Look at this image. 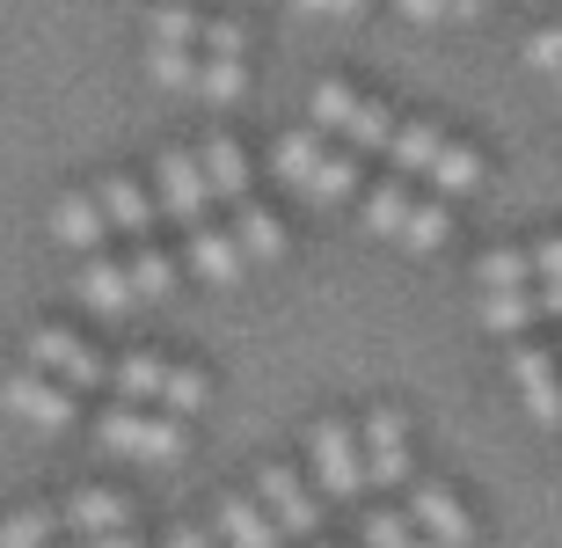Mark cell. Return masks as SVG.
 I'll return each instance as SVG.
<instances>
[{
    "instance_id": "1",
    "label": "cell",
    "mask_w": 562,
    "mask_h": 548,
    "mask_svg": "<svg viewBox=\"0 0 562 548\" xmlns=\"http://www.w3.org/2000/svg\"><path fill=\"white\" fill-rule=\"evenodd\" d=\"M271 176L314 212H336L358 198V154L344 139H329L322 125H300V132H278L271 139Z\"/></svg>"
},
{
    "instance_id": "2",
    "label": "cell",
    "mask_w": 562,
    "mask_h": 548,
    "mask_svg": "<svg viewBox=\"0 0 562 548\" xmlns=\"http://www.w3.org/2000/svg\"><path fill=\"white\" fill-rule=\"evenodd\" d=\"M307 110H314V125L329 132V139H344L351 154H387L395 147V125H402L380 96H358L351 81H314Z\"/></svg>"
},
{
    "instance_id": "3",
    "label": "cell",
    "mask_w": 562,
    "mask_h": 548,
    "mask_svg": "<svg viewBox=\"0 0 562 548\" xmlns=\"http://www.w3.org/2000/svg\"><path fill=\"white\" fill-rule=\"evenodd\" d=\"M95 439H103L117 461H139V468L183 461V417H168V410H139V402L103 410V417H95Z\"/></svg>"
},
{
    "instance_id": "4",
    "label": "cell",
    "mask_w": 562,
    "mask_h": 548,
    "mask_svg": "<svg viewBox=\"0 0 562 548\" xmlns=\"http://www.w3.org/2000/svg\"><path fill=\"white\" fill-rule=\"evenodd\" d=\"M307 468H314V490L329 497V505H358L366 497V439H358L344 417H322L307 432Z\"/></svg>"
},
{
    "instance_id": "5",
    "label": "cell",
    "mask_w": 562,
    "mask_h": 548,
    "mask_svg": "<svg viewBox=\"0 0 562 548\" xmlns=\"http://www.w3.org/2000/svg\"><path fill=\"white\" fill-rule=\"evenodd\" d=\"M154 198H161V220H176V227H205L212 220V183H205V169H198V154L190 147H168V154H154Z\"/></svg>"
},
{
    "instance_id": "6",
    "label": "cell",
    "mask_w": 562,
    "mask_h": 548,
    "mask_svg": "<svg viewBox=\"0 0 562 548\" xmlns=\"http://www.w3.org/2000/svg\"><path fill=\"white\" fill-rule=\"evenodd\" d=\"M30 366L52 373V380H66L74 395H81V388H110V359L88 337L59 329V322H37V329H30Z\"/></svg>"
},
{
    "instance_id": "7",
    "label": "cell",
    "mask_w": 562,
    "mask_h": 548,
    "mask_svg": "<svg viewBox=\"0 0 562 548\" xmlns=\"http://www.w3.org/2000/svg\"><path fill=\"white\" fill-rule=\"evenodd\" d=\"M358 439H366V483L373 490H409L417 483V454H409V417L402 410H366L358 424Z\"/></svg>"
},
{
    "instance_id": "8",
    "label": "cell",
    "mask_w": 562,
    "mask_h": 548,
    "mask_svg": "<svg viewBox=\"0 0 562 548\" xmlns=\"http://www.w3.org/2000/svg\"><path fill=\"white\" fill-rule=\"evenodd\" d=\"M0 410L22 417V424H37V432H74V388L37 373V366H22V373L0 380Z\"/></svg>"
},
{
    "instance_id": "9",
    "label": "cell",
    "mask_w": 562,
    "mask_h": 548,
    "mask_svg": "<svg viewBox=\"0 0 562 548\" xmlns=\"http://www.w3.org/2000/svg\"><path fill=\"white\" fill-rule=\"evenodd\" d=\"M409 519H417V534L431 548H475V512H468V497H460L453 483H409Z\"/></svg>"
},
{
    "instance_id": "10",
    "label": "cell",
    "mask_w": 562,
    "mask_h": 548,
    "mask_svg": "<svg viewBox=\"0 0 562 548\" xmlns=\"http://www.w3.org/2000/svg\"><path fill=\"white\" fill-rule=\"evenodd\" d=\"M256 497H263V512L285 527V541H314V534H322V505H314V490L300 483L292 468L263 461V476H256Z\"/></svg>"
},
{
    "instance_id": "11",
    "label": "cell",
    "mask_w": 562,
    "mask_h": 548,
    "mask_svg": "<svg viewBox=\"0 0 562 548\" xmlns=\"http://www.w3.org/2000/svg\"><path fill=\"white\" fill-rule=\"evenodd\" d=\"M74 300H81L88 315H103V322H132L139 286H132L125 264H110V256L95 249V256H81V271H74Z\"/></svg>"
},
{
    "instance_id": "12",
    "label": "cell",
    "mask_w": 562,
    "mask_h": 548,
    "mask_svg": "<svg viewBox=\"0 0 562 548\" xmlns=\"http://www.w3.org/2000/svg\"><path fill=\"white\" fill-rule=\"evenodd\" d=\"M512 380H519L526 417L533 424H562V351L519 344V351H512Z\"/></svg>"
},
{
    "instance_id": "13",
    "label": "cell",
    "mask_w": 562,
    "mask_h": 548,
    "mask_svg": "<svg viewBox=\"0 0 562 548\" xmlns=\"http://www.w3.org/2000/svg\"><path fill=\"white\" fill-rule=\"evenodd\" d=\"M110 212H103V198H95V190H66L59 205H52V242H59V249H74V256H95L110 242Z\"/></svg>"
},
{
    "instance_id": "14",
    "label": "cell",
    "mask_w": 562,
    "mask_h": 548,
    "mask_svg": "<svg viewBox=\"0 0 562 548\" xmlns=\"http://www.w3.org/2000/svg\"><path fill=\"white\" fill-rule=\"evenodd\" d=\"M66 534L74 541H95V534H132V497L125 490H110V483H88L66 497Z\"/></svg>"
},
{
    "instance_id": "15",
    "label": "cell",
    "mask_w": 562,
    "mask_h": 548,
    "mask_svg": "<svg viewBox=\"0 0 562 548\" xmlns=\"http://www.w3.org/2000/svg\"><path fill=\"white\" fill-rule=\"evenodd\" d=\"M183 271H198L205 286H241L249 278V256H241V242H234V227H190L183 242Z\"/></svg>"
},
{
    "instance_id": "16",
    "label": "cell",
    "mask_w": 562,
    "mask_h": 548,
    "mask_svg": "<svg viewBox=\"0 0 562 548\" xmlns=\"http://www.w3.org/2000/svg\"><path fill=\"white\" fill-rule=\"evenodd\" d=\"M95 198H103V212H110V227H117V234H132V242H154L161 198H154L139 176H103V183H95Z\"/></svg>"
},
{
    "instance_id": "17",
    "label": "cell",
    "mask_w": 562,
    "mask_h": 548,
    "mask_svg": "<svg viewBox=\"0 0 562 548\" xmlns=\"http://www.w3.org/2000/svg\"><path fill=\"white\" fill-rule=\"evenodd\" d=\"M409 212H417V190H409V176H395V169H387V183L358 190V227L380 234V242H402Z\"/></svg>"
},
{
    "instance_id": "18",
    "label": "cell",
    "mask_w": 562,
    "mask_h": 548,
    "mask_svg": "<svg viewBox=\"0 0 562 548\" xmlns=\"http://www.w3.org/2000/svg\"><path fill=\"white\" fill-rule=\"evenodd\" d=\"M198 169H205V183H212V198H220V205H241V198H249V147H241V139H234V132H212L205 147H198Z\"/></svg>"
},
{
    "instance_id": "19",
    "label": "cell",
    "mask_w": 562,
    "mask_h": 548,
    "mask_svg": "<svg viewBox=\"0 0 562 548\" xmlns=\"http://www.w3.org/2000/svg\"><path fill=\"white\" fill-rule=\"evenodd\" d=\"M220 541L227 548H285V527L263 512V497H220Z\"/></svg>"
},
{
    "instance_id": "20",
    "label": "cell",
    "mask_w": 562,
    "mask_h": 548,
    "mask_svg": "<svg viewBox=\"0 0 562 548\" xmlns=\"http://www.w3.org/2000/svg\"><path fill=\"white\" fill-rule=\"evenodd\" d=\"M482 176H490V161H482L468 139H453V132H446V147H438V161H431V176H424V183H431L438 198H475Z\"/></svg>"
},
{
    "instance_id": "21",
    "label": "cell",
    "mask_w": 562,
    "mask_h": 548,
    "mask_svg": "<svg viewBox=\"0 0 562 548\" xmlns=\"http://www.w3.org/2000/svg\"><path fill=\"white\" fill-rule=\"evenodd\" d=\"M168 373H176V366H168L161 351H125V359L110 366V388H117L125 402H139V410H161Z\"/></svg>"
},
{
    "instance_id": "22",
    "label": "cell",
    "mask_w": 562,
    "mask_h": 548,
    "mask_svg": "<svg viewBox=\"0 0 562 548\" xmlns=\"http://www.w3.org/2000/svg\"><path fill=\"white\" fill-rule=\"evenodd\" d=\"M234 242H241V256H249V271L256 264H278L285 256V220H278L271 205H234Z\"/></svg>"
},
{
    "instance_id": "23",
    "label": "cell",
    "mask_w": 562,
    "mask_h": 548,
    "mask_svg": "<svg viewBox=\"0 0 562 548\" xmlns=\"http://www.w3.org/2000/svg\"><path fill=\"white\" fill-rule=\"evenodd\" d=\"M438 147H446V132H438L431 118H402V125H395V147H387V169L417 183V176H431Z\"/></svg>"
},
{
    "instance_id": "24",
    "label": "cell",
    "mask_w": 562,
    "mask_h": 548,
    "mask_svg": "<svg viewBox=\"0 0 562 548\" xmlns=\"http://www.w3.org/2000/svg\"><path fill=\"white\" fill-rule=\"evenodd\" d=\"M125 271H132V286H139V300H168L176 278H183V256H168L161 242H132Z\"/></svg>"
},
{
    "instance_id": "25",
    "label": "cell",
    "mask_w": 562,
    "mask_h": 548,
    "mask_svg": "<svg viewBox=\"0 0 562 548\" xmlns=\"http://www.w3.org/2000/svg\"><path fill=\"white\" fill-rule=\"evenodd\" d=\"M198 103H212V110H227V103H241L249 96V59H220V52H205L198 59V88H190Z\"/></svg>"
},
{
    "instance_id": "26",
    "label": "cell",
    "mask_w": 562,
    "mask_h": 548,
    "mask_svg": "<svg viewBox=\"0 0 562 548\" xmlns=\"http://www.w3.org/2000/svg\"><path fill=\"white\" fill-rule=\"evenodd\" d=\"M66 534V512L59 505H15L0 519V548H52Z\"/></svg>"
},
{
    "instance_id": "27",
    "label": "cell",
    "mask_w": 562,
    "mask_h": 548,
    "mask_svg": "<svg viewBox=\"0 0 562 548\" xmlns=\"http://www.w3.org/2000/svg\"><path fill=\"white\" fill-rule=\"evenodd\" d=\"M475 315H482V329H497V337H526V329L541 322V293H533V286H526V293H482Z\"/></svg>"
},
{
    "instance_id": "28",
    "label": "cell",
    "mask_w": 562,
    "mask_h": 548,
    "mask_svg": "<svg viewBox=\"0 0 562 548\" xmlns=\"http://www.w3.org/2000/svg\"><path fill=\"white\" fill-rule=\"evenodd\" d=\"M146 44H183V52H198V44H205L198 0H161V8L146 15Z\"/></svg>"
},
{
    "instance_id": "29",
    "label": "cell",
    "mask_w": 562,
    "mask_h": 548,
    "mask_svg": "<svg viewBox=\"0 0 562 548\" xmlns=\"http://www.w3.org/2000/svg\"><path fill=\"white\" fill-rule=\"evenodd\" d=\"M446 234H453V198H417V212H409V227H402L395 249L431 256V249H446Z\"/></svg>"
},
{
    "instance_id": "30",
    "label": "cell",
    "mask_w": 562,
    "mask_h": 548,
    "mask_svg": "<svg viewBox=\"0 0 562 548\" xmlns=\"http://www.w3.org/2000/svg\"><path fill=\"white\" fill-rule=\"evenodd\" d=\"M475 286L482 293H526L533 286V249H482Z\"/></svg>"
},
{
    "instance_id": "31",
    "label": "cell",
    "mask_w": 562,
    "mask_h": 548,
    "mask_svg": "<svg viewBox=\"0 0 562 548\" xmlns=\"http://www.w3.org/2000/svg\"><path fill=\"white\" fill-rule=\"evenodd\" d=\"M358 541H366V548H431V541H424V534H417V519H409V512H395V505H387V512H358Z\"/></svg>"
},
{
    "instance_id": "32",
    "label": "cell",
    "mask_w": 562,
    "mask_h": 548,
    "mask_svg": "<svg viewBox=\"0 0 562 548\" xmlns=\"http://www.w3.org/2000/svg\"><path fill=\"white\" fill-rule=\"evenodd\" d=\"M198 59H205V52H183V44H146V74H154V88H168V96H190V88H198Z\"/></svg>"
},
{
    "instance_id": "33",
    "label": "cell",
    "mask_w": 562,
    "mask_h": 548,
    "mask_svg": "<svg viewBox=\"0 0 562 548\" xmlns=\"http://www.w3.org/2000/svg\"><path fill=\"white\" fill-rule=\"evenodd\" d=\"M533 293H541V315L562 322V234L533 242Z\"/></svg>"
},
{
    "instance_id": "34",
    "label": "cell",
    "mask_w": 562,
    "mask_h": 548,
    "mask_svg": "<svg viewBox=\"0 0 562 548\" xmlns=\"http://www.w3.org/2000/svg\"><path fill=\"white\" fill-rule=\"evenodd\" d=\"M205 402H212V380L198 373V366H176V373H168V388H161V410H168V417H198Z\"/></svg>"
},
{
    "instance_id": "35",
    "label": "cell",
    "mask_w": 562,
    "mask_h": 548,
    "mask_svg": "<svg viewBox=\"0 0 562 548\" xmlns=\"http://www.w3.org/2000/svg\"><path fill=\"white\" fill-rule=\"evenodd\" d=\"M198 52L249 59V22H241V8H220V15H205V44H198Z\"/></svg>"
},
{
    "instance_id": "36",
    "label": "cell",
    "mask_w": 562,
    "mask_h": 548,
    "mask_svg": "<svg viewBox=\"0 0 562 548\" xmlns=\"http://www.w3.org/2000/svg\"><path fill=\"white\" fill-rule=\"evenodd\" d=\"M526 66H533L541 81H562V22H541V30L526 37Z\"/></svg>"
},
{
    "instance_id": "37",
    "label": "cell",
    "mask_w": 562,
    "mask_h": 548,
    "mask_svg": "<svg viewBox=\"0 0 562 548\" xmlns=\"http://www.w3.org/2000/svg\"><path fill=\"white\" fill-rule=\"evenodd\" d=\"M292 15H307V22H358V15H373V0H285Z\"/></svg>"
},
{
    "instance_id": "38",
    "label": "cell",
    "mask_w": 562,
    "mask_h": 548,
    "mask_svg": "<svg viewBox=\"0 0 562 548\" xmlns=\"http://www.w3.org/2000/svg\"><path fill=\"white\" fill-rule=\"evenodd\" d=\"M395 15H402V22H424V30H431V22H453V8H446V0H395Z\"/></svg>"
},
{
    "instance_id": "39",
    "label": "cell",
    "mask_w": 562,
    "mask_h": 548,
    "mask_svg": "<svg viewBox=\"0 0 562 548\" xmlns=\"http://www.w3.org/2000/svg\"><path fill=\"white\" fill-rule=\"evenodd\" d=\"M446 8H453V22H482L490 15V0H446Z\"/></svg>"
},
{
    "instance_id": "40",
    "label": "cell",
    "mask_w": 562,
    "mask_h": 548,
    "mask_svg": "<svg viewBox=\"0 0 562 548\" xmlns=\"http://www.w3.org/2000/svg\"><path fill=\"white\" fill-rule=\"evenodd\" d=\"M168 548H212V541H205V527H176V534H168Z\"/></svg>"
},
{
    "instance_id": "41",
    "label": "cell",
    "mask_w": 562,
    "mask_h": 548,
    "mask_svg": "<svg viewBox=\"0 0 562 548\" xmlns=\"http://www.w3.org/2000/svg\"><path fill=\"white\" fill-rule=\"evenodd\" d=\"M81 548H139V534H95V541H81Z\"/></svg>"
},
{
    "instance_id": "42",
    "label": "cell",
    "mask_w": 562,
    "mask_h": 548,
    "mask_svg": "<svg viewBox=\"0 0 562 548\" xmlns=\"http://www.w3.org/2000/svg\"><path fill=\"white\" fill-rule=\"evenodd\" d=\"M227 8H256V0H227Z\"/></svg>"
},
{
    "instance_id": "43",
    "label": "cell",
    "mask_w": 562,
    "mask_h": 548,
    "mask_svg": "<svg viewBox=\"0 0 562 548\" xmlns=\"http://www.w3.org/2000/svg\"><path fill=\"white\" fill-rule=\"evenodd\" d=\"M555 103H562V81H555Z\"/></svg>"
},
{
    "instance_id": "44",
    "label": "cell",
    "mask_w": 562,
    "mask_h": 548,
    "mask_svg": "<svg viewBox=\"0 0 562 548\" xmlns=\"http://www.w3.org/2000/svg\"><path fill=\"white\" fill-rule=\"evenodd\" d=\"M314 548H322V541H314Z\"/></svg>"
}]
</instances>
